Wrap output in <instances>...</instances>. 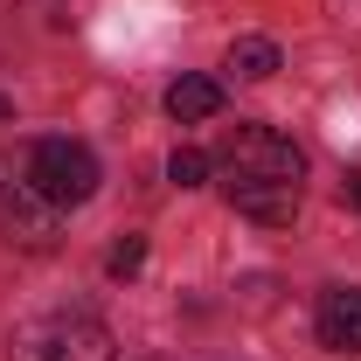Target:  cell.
Listing matches in <instances>:
<instances>
[{
  "mask_svg": "<svg viewBox=\"0 0 361 361\" xmlns=\"http://www.w3.org/2000/svg\"><path fill=\"white\" fill-rule=\"evenodd\" d=\"M0 236L21 250H56V236H63V209L7 160H0Z\"/></svg>",
  "mask_w": 361,
  "mask_h": 361,
  "instance_id": "obj_4",
  "label": "cell"
},
{
  "mask_svg": "<svg viewBox=\"0 0 361 361\" xmlns=\"http://www.w3.org/2000/svg\"><path fill=\"white\" fill-rule=\"evenodd\" d=\"M21 174L35 180L56 209H84L90 195H97V180H104L97 174V153H90L84 139H35Z\"/></svg>",
  "mask_w": 361,
  "mask_h": 361,
  "instance_id": "obj_3",
  "label": "cell"
},
{
  "mask_svg": "<svg viewBox=\"0 0 361 361\" xmlns=\"http://www.w3.org/2000/svg\"><path fill=\"white\" fill-rule=\"evenodd\" d=\"M341 202H348V209H361V167H355L348 180H341Z\"/></svg>",
  "mask_w": 361,
  "mask_h": 361,
  "instance_id": "obj_10",
  "label": "cell"
},
{
  "mask_svg": "<svg viewBox=\"0 0 361 361\" xmlns=\"http://www.w3.org/2000/svg\"><path fill=\"white\" fill-rule=\"evenodd\" d=\"M209 167H216V160H209L202 146H174V160H167V180H174V188H202V180H209Z\"/></svg>",
  "mask_w": 361,
  "mask_h": 361,
  "instance_id": "obj_8",
  "label": "cell"
},
{
  "mask_svg": "<svg viewBox=\"0 0 361 361\" xmlns=\"http://www.w3.org/2000/svg\"><path fill=\"white\" fill-rule=\"evenodd\" d=\"M7 118H14V104H7V97H0V126H7Z\"/></svg>",
  "mask_w": 361,
  "mask_h": 361,
  "instance_id": "obj_11",
  "label": "cell"
},
{
  "mask_svg": "<svg viewBox=\"0 0 361 361\" xmlns=\"http://www.w3.org/2000/svg\"><path fill=\"white\" fill-rule=\"evenodd\" d=\"M223 70H236L243 84H264V77H278V42H264V35H236Z\"/></svg>",
  "mask_w": 361,
  "mask_h": 361,
  "instance_id": "obj_7",
  "label": "cell"
},
{
  "mask_svg": "<svg viewBox=\"0 0 361 361\" xmlns=\"http://www.w3.org/2000/svg\"><path fill=\"white\" fill-rule=\"evenodd\" d=\"M319 348H334V355H361V292L355 285H334V292H319Z\"/></svg>",
  "mask_w": 361,
  "mask_h": 361,
  "instance_id": "obj_5",
  "label": "cell"
},
{
  "mask_svg": "<svg viewBox=\"0 0 361 361\" xmlns=\"http://www.w3.org/2000/svg\"><path fill=\"white\" fill-rule=\"evenodd\" d=\"M216 167H223V188H229V209L236 216H250V223H264V229H285L299 216L306 153L285 133H271V126H229Z\"/></svg>",
  "mask_w": 361,
  "mask_h": 361,
  "instance_id": "obj_1",
  "label": "cell"
},
{
  "mask_svg": "<svg viewBox=\"0 0 361 361\" xmlns=\"http://www.w3.org/2000/svg\"><path fill=\"white\" fill-rule=\"evenodd\" d=\"M139 264H146V236H126V243H111V257H104V271H111V278H133Z\"/></svg>",
  "mask_w": 361,
  "mask_h": 361,
  "instance_id": "obj_9",
  "label": "cell"
},
{
  "mask_svg": "<svg viewBox=\"0 0 361 361\" xmlns=\"http://www.w3.org/2000/svg\"><path fill=\"white\" fill-rule=\"evenodd\" d=\"M223 111V84L216 77H180L174 90H167V118H180V126H202V118H216Z\"/></svg>",
  "mask_w": 361,
  "mask_h": 361,
  "instance_id": "obj_6",
  "label": "cell"
},
{
  "mask_svg": "<svg viewBox=\"0 0 361 361\" xmlns=\"http://www.w3.org/2000/svg\"><path fill=\"white\" fill-rule=\"evenodd\" d=\"M7 361H118V341L90 313H42L28 326H14Z\"/></svg>",
  "mask_w": 361,
  "mask_h": 361,
  "instance_id": "obj_2",
  "label": "cell"
}]
</instances>
